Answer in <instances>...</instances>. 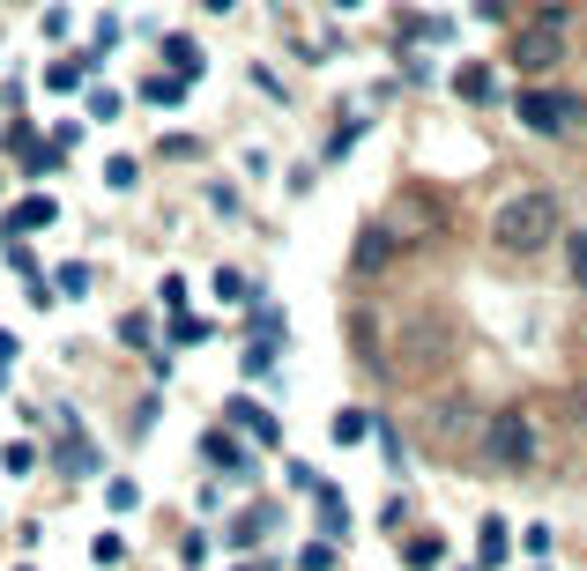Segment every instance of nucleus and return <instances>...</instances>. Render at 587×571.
Here are the masks:
<instances>
[{
	"label": "nucleus",
	"instance_id": "12",
	"mask_svg": "<svg viewBox=\"0 0 587 571\" xmlns=\"http://www.w3.org/2000/svg\"><path fill=\"white\" fill-rule=\"evenodd\" d=\"M387 260H394V238H387V231H365V245H357V268L372 275V268H387Z\"/></svg>",
	"mask_w": 587,
	"mask_h": 571
},
{
	"label": "nucleus",
	"instance_id": "3",
	"mask_svg": "<svg viewBox=\"0 0 587 571\" xmlns=\"http://www.w3.org/2000/svg\"><path fill=\"white\" fill-rule=\"evenodd\" d=\"M447 357H454V326L439 320V312L402 320V342H394V364H402V371H439Z\"/></svg>",
	"mask_w": 587,
	"mask_h": 571
},
{
	"label": "nucleus",
	"instance_id": "9",
	"mask_svg": "<svg viewBox=\"0 0 587 571\" xmlns=\"http://www.w3.org/2000/svg\"><path fill=\"white\" fill-rule=\"evenodd\" d=\"M328 438H335V446H357V438H372V415H365V408H342L335 423H328Z\"/></svg>",
	"mask_w": 587,
	"mask_h": 571
},
{
	"label": "nucleus",
	"instance_id": "27",
	"mask_svg": "<svg viewBox=\"0 0 587 571\" xmlns=\"http://www.w3.org/2000/svg\"><path fill=\"white\" fill-rule=\"evenodd\" d=\"M335 8H365V0H335Z\"/></svg>",
	"mask_w": 587,
	"mask_h": 571
},
{
	"label": "nucleus",
	"instance_id": "4",
	"mask_svg": "<svg viewBox=\"0 0 587 571\" xmlns=\"http://www.w3.org/2000/svg\"><path fill=\"white\" fill-rule=\"evenodd\" d=\"M573 120H587V104L573 89H521V126L528 134H565Z\"/></svg>",
	"mask_w": 587,
	"mask_h": 571
},
{
	"label": "nucleus",
	"instance_id": "14",
	"mask_svg": "<svg viewBox=\"0 0 587 571\" xmlns=\"http://www.w3.org/2000/svg\"><path fill=\"white\" fill-rule=\"evenodd\" d=\"M164 52H171V67H179V82H194V75H201V45H194V38H171Z\"/></svg>",
	"mask_w": 587,
	"mask_h": 571
},
{
	"label": "nucleus",
	"instance_id": "21",
	"mask_svg": "<svg viewBox=\"0 0 587 571\" xmlns=\"http://www.w3.org/2000/svg\"><path fill=\"white\" fill-rule=\"evenodd\" d=\"M89 557H97V564H120L126 542H120V534H97V542H89Z\"/></svg>",
	"mask_w": 587,
	"mask_h": 571
},
{
	"label": "nucleus",
	"instance_id": "10",
	"mask_svg": "<svg viewBox=\"0 0 587 571\" xmlns=\"http://www.w3.org/2000/svg\"><path fill=\"white\" fill-rule=\"evenodd\" d=\"M201 452H209L216 468H231V475H246V468H253V460H246V452H239V446H231L223 431H209V438H201Z\"/></svg>",
	"mask_w": 587,
	"mask_h": 571
},
{
	"label": "nucleus",
	"instance_id": "28",
	"mask_svg": "<svg viewBox=\"0 0 587 571\" xmlns=\"http://www.w3.org/2000/svg\"><path fill=\"white\" fill-rule=\"evenodd\" d=\"M23 571H30V564H23Z\"/></svg>",
	"mask_w": 587,
	"mask_h": 571
},
{
	"label": "nucleus",
	"instance_id": "16",
	"mask_svg": "<svg viewBox=\"0 0 587 571\" xmlns=\"http://www.w3.org/2000/svg\"><path fill=\"white\" fill-rule=\"evenodd\" d=\"M52 289H60V297H83V289H89V268H83V260H68V268L52 275Z\"/></svg>",
	"mask_w": 587,
	"mask_h": 571
},
{
	"label": "nucleus",
	"instance_id": "11",
	"mask_svg": "<svg viewBox=\"0 0 587 571\" xmlns=\"http://www.w3.org/2000/svg\"><path fill=\"white\" fill-rule=\"evenodd\" d=\"M83 75H89V60H52V67H45V89L68 97V89H83Z\"/></svg>",
	"mask_w": 587,
	"mask_h": 571
},
{
	"label": "nucleus",
	"instance_id": "7",
	"mask_svg": "<svg viewBox=\"0 0 587 571\" xmlns=\"http://www.w3.org/2000/svg\"><path fill=\"white\" fill-rule=\"evenodd\" d=\"M52 215H60V208H52V194L15 201V215H8V238H15V231H52Z\"/></svg>",
	"mask_w": 587,
	"mask_h": 571
},
{
	"label": "nucleus",
	"instance_id": "6",
	"mask_svg": "<svg viewBox=\"0 0 587 571\" xmlns=\"http://www.w3.org/2000/svg\"><path fill=\"white\" fill-rule=\"evenodd\" d=\"M223 415H231V423H239L246 438H260V446H276V415H268V408H260V401H231V408H223Z\"/></svg>",
	"mask_w": 587,
	"mask_h": 571
},
{
	"label": "nucleus",
	"instance_id": "13",
	"mask_svg": "<svg viewBox=\"0 0 587 571\" xmlns=\"http://www.w3.org/2000/svg\"><path fill=\"white\" fill-rule=\"evenodd\" d=\"M476 557H484V564H505V520H484V527H476Z\"/></svg>",
	"mask_w": 587,
	"mask_h": 571
},
{
	"label": "nucleus",
	"instance_id": "19",
	"mask_svg": "<svg viewBox=\"0 0 587 571\" xmlns=\"http://www.w3.org/2000/svg\"><path fill=\"white\" fill-rule=\"evenodd\" d=\"M0 468H8V475H30V468H38V452H30V446H0Z\"/></svg>",
	"mask_w": 587,
	"mask_h": 571
},
{
	"label": "nucleus",
	"instance_id": "1",
	"mask_svg": "<svg viewBox=\"0 0 587 571\" xmlns=\"http://www.w3.org/2000/svg\"><path fill=\"white\" fill-rule=\"evenodd\" d=\"M491 238H499V252H543L550 238H565V215H558V201L550 194H513V201L491 215Z\"/></svg>",
	"mask_w": 587,
	"mask_h": 571
},
{
	"label": "nucleus",
	"instance_id": "17",
	"mask_svg": "<svg viewBox=\"0 0 587 571\" xmlns=\"http://www.w3.org/2000/svg\"><path fill=\"white\" fill-rule=\"evenodd\" d=\"M216 297H223V305H246V275H239V268H216Z\"/></svg>",
	"mask_w": 587,
	"mask_h": 571
},
{
	"label": "nucleus",
	"instance_id": "22",
	"mask_svg": "<svg viewBox=\"0 0 587 571\" xmlns=\"http://www.w3.org/2000/svg\"><path fill=\"white\" fill-rule=\"evenodd\" d=\"M105 497H112V512H134V505H142V489H134V483H112Z\"/></svg>",
	"mask_w": 587,
	"mask_h": 571
},
{
	"label": "nucleus",
	"instance_id": "23",
	"mask_svg": "<svg viewBox=\"0 0 587 571\" xmlns=\"http://www.w3.org/2000/svg\"><path fill=\"white\" fill-rule=\"evenodd\" d=\"M462 97H491V75L484 67H462Z\"/></svg>",
	"mask_w": 587,
	"mask_h": 571
},
{
	"label": "nucleus",
	"instance_id": "2",
	"mask_svg": "<svg viewBox=\"0 0 587 571\" xmlns=\"http://www.w3.org/2000/svg\"><path fill=\"white\" fill-rule=\"evenodd\" d=\"M565 8L550 0V8H536V23H521V38H513V67L521 75H550L558 60H565Z\"/></svg>",
	"mask_w": 587,
	"mask_h": 571
},
{
	"label": "nucleus",
	"instance_id": "18",
	"mask_svg": "<svg viewBox=\"0 0 587 571\" xmlns=\"http://www.w3.org/2000/svg\"><path fill=\"white\" fill-rule=\"evenodd\" d=\"M246 371H253V378H260V371H276V334H260V342L246 349Z\"/></svg>",
	"mask_w": 587,
	"mask_h": 571
},
{
	"label": "nucleus",
	"instance_id": "25",
	"mask_svg": "<svg viewBox=\"0 0 587 571\" xmlns=\"http://www.w3.org/2000/svg\"><path fill=\"white\" fill-rule=\"evenodd\" d=\"M201 8H209V15H231V8H239V0H201Z\"/></svg>",
	"mask_w": 587,
	"mask_h": 571
},
{
	"label": "nucleus",
	"instance_id": "20",
	"mask_svg": "<svg viewBox=\"0 0 587 571\" xmlns=\"http://www.w3.org/2000/svg\"><path fill=\"white\" fill-rule=\"evenodd\" d=\"M179 97H186V82H179V75H157V82H149V104H179Z\"/></svg>",
	"mask_w": 587,
	"mask_h": 571
},
{
	"label": "nucleus",
	"instance_id": "8",
	"mask_svg": "<svg viewBox=\"0 0 587 571\" xmlns=\"http://www.w3.org/2000/svg\"><path fill=\"white\" fill-rule=\"evenodd\" d=\"M402 564H409V571H439V564H447V542H439V534H417V542L402 549Z\"/></svg>",
	"mask_w": 587,
	"mask_h": 571
},
{
	"label": "nucleus",
	"instance_id": "26",
	"mask_svg": "<svg viewBox=\"0 0 587 571\" xmlns=\"http://www.w3.org/2000/svg\"><path fill=\"white\" fill-rule=\"evenodd\" d=\"M8 357H15V334H0V364H8Z\"/></svg>",
	"mask_w": 587,
	"mask_h": 571
},
{
	"label": "nucleus",
	"instance_id": "24",
	"mask_svg": "<svg viewBox=\"0 0 587 571\" xmlns=\"http://www.w3.org/2000/svg\"><path fill=\"white\" fill-rule=\"evenodd\" d=\"M565 252H573V275H580V283H587V238H580V231L565 238Z\"/></svg>",
	"mask_w": 587,
	"mask_h": 571
},
{
	"label": "nucleus",
	"instance_id": "5",
	"mask_svg": "<svg viewBox=\"0 0 587 571\" xmlns=\"http://www.w3.org/2000/svg\"><path fill=\"white\" fill-rule=\"evenodd\" d=\"M491 460H499V468H528V460H536V431H528L521 408H499V415H491Z\"/></svg>",
	"mask_w": 587,
	"mask_h": 571
},
{
	"label": "nucleus",
	"instance_id": "15",
	"mask_svg": "<svg viewBox=\"0 0 587 571\" xmlns=\"http://www.w3.org/2000/svg\"><path fill=\"white\" fill-rule=\"evenodd\" d=\"M313 497H320V520H328V534H342V527H350V505H342V489H328V483H320Z\"/></svg>",
	"mask_w": 587,
	"mask_h": 571
}]
</instances>
